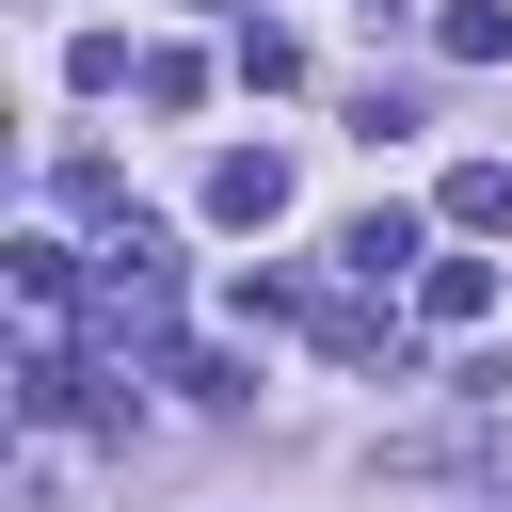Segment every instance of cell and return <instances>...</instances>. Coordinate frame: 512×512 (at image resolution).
Masks as SVG:
<instances>
[{"label": "cell", "instance_id": "6da1fadb", "mask_svg": "<svg viewBox=\"0 0 512 512\" xmlns=\"http://www.w3.org/2000/svg\"><path fill=\"white\" fill-rule=\"evenodd\" d=\"M208 224H240V240L288 224V144H224V160H208Z\"/></svg>", "mask_w": 512, "mask_h": 512}, {"label": "cell", "instance_id": "7a4b0ae2", "mask_svg": "<svg viewBox=\"0 0 512 512\" xmlns=\"http://www.w3.org/2000/svg\"><path fill=\"white\" fill-rule=\"evenodd\" d=\"M336 272H352V288H416V272H432L416 208H352V224H336Z\"/></svg>", "mask_w": 512, "mask_h": 512}, {"label": "cell", "instance_id": "3957f363", "mask_svg": "<svg viewBox=\"0 0 512 512\" xmlns=\"http://www.w3.org/2000/svg\"><path fill=\"white\" fill-rule=\"evenodd\" d=\"M16 320H32V336L80 320V256H64V240H16Z\"/></svg>", "mask_w": 512, "mask_h": 512}, {"label": "cell", "instance_id": "277c9868", "mask_svg": "<svg viewBox=\"0 0 512 512\" xmlns=\"http://www.w3.org/2000/svg\"><path fill=\"white\" fill-rule=\"evenodd\" d=\"M416 320H432V336L496 320V256H432V272H416Z\"/></svg>", "mask_w": 512, "mask_h": 512}, {"label": "cell", "instance_id": "5b68a950", "mask_svg": "<svg viewBox=\"0 0 512 512\" xmlns=\"http://www.w3.org/2000/svg\"><path fill=\"white\" fill-rule=\"evenodd\" d=\"M464 240H512V160H448V192H432Z\"/></svg>", "mask_w": 512, "mask_h": 512}, {"label": "cell", "instance_id": "8992f818", "mask_svg": "<svg viewBox=\"0 0 512 512\" xmlns=\"http://www.w3.org/2000/svg\"><path fill=\"white\" fill-rule=\"evenodd\" d=\"M432 48H448V64H512V0H448Z\"/></svg>", "mask_w": 512, "mask_h": 512}, {"label": "cell", "instance_id": "52a82bcc", "mask_svg": "<svg viewBox=\"0 0 512 512\" xmlns=\"http://www.w3.org/2000/svg\"><path fill=\"white\" fill-rule=\"evenodd\" d=\"M240 80H256V96H288V80H304V48H288L272 16H240Z\"/></svg>", "mask_w": 512, "mask_h": 512}, {"label": "cell", "instance_id": "ba28073f", "mask_svg": "<svg viewBox=\"0 0 512 512\" xmlns=\"http://www.w3.org/2000/svg\"><path fill=\"white\" fill-rule=\"evenodd\" d=\"M128 96H144V112H192V96H208V64H192V48H144V80H128Z\"/></svg>", "mask_w": 512, "mask_h": 512}, {"label": "cell", "instance_id": "9c48e42d", "mask_svg": "<svg viewBox=\"0 0 512 512\" xmlns=\"http://www.w3.org/2000/svg\"><path fill=\"white\" fill-rule=\"evenodd\" d=\"M368 16H400V0H368Z\"/></svg>", "mask_w": 512, "mask_h": 512}]
</instances>
